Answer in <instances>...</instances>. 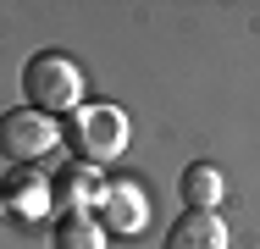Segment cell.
I'll return each mask as SVG.
<instances>
[{
    "label": "cell",
    "instance_id": "cell-1",
    "mask_svg": "<svg viewBox=\"0 0 260 249\" xmlns=\"http://www.w3.org/2000/svg\"><path fill=\"white\" fill-rule=\"evenodd\" d=\"M61 144L72 149L78 166H105V161H116L127 149V116L116 105H105V100L78 105L67 116V128H61Z\"/></svg>",
    "mask_w": 260,
    "mask_h": 249
},
{
    "label": "cell",
    "instance_id": "cell-3",
    "mask_svg": "<svg viewBox=\"0 0 260 249\" xmlns=\"http://www.w3.org/2000/svg\"><path fill=\"white\" fill-rule=\"evenodd\" d=\"M55 144H61L55 116H45V111H28V105L0 111V155H6L11 166H39V161H45Z\"/></svg>",
    "mask_w": 260,
    "mask_h": 249
},
{
    "label": "cell",
    "instance_id": "cell-6",
    "mask_svg": "<svg viewBox=\"0 0 260 249\" xmlns=\"http://www.w3.org/2000/svg\"><path fill=\"white\" fill-rule=\"evenodd\" d=\"M177 194H183L188 210H216V205L227 199V172H221V166H210V161H194V166H183Z\"/></svg>",
    "mask_w": 260,
    "mask_h": 249
},
{
    "label": "cell",
    "instance_id": "cell-5",
    "mask_svg": "<svg viewBox=\"0 0 260 249\" xmlns=\"http://www.w3.org/2000/svg\"><path fill=\"white\" fill-rule=\"evenodd\" d=\"M160 249H227V222L216 210H183Z\"/></svg>",
    "mask_w": 260,
    "mask_h": 249
},
{
    "label": "cell",
    "instance_id": "cell-7",
    "mask_svg": "<svg viewBox=\"0 0 260 249\" xmlns=\"http://www.w3.org/2000/svg\"><path fill=\"white\" fill-rule=\"evenodd\" d=\"M50 249H105V227L89 210H61L50 227Z\"/></svg>",
    "mask_w": 260,
    "mask_h": 249
},
{
    "label": "cell",
    "instance_id": "cell-4",
    "mask_svg": "<svg viewBox=\"0 0 260 249\" xmlns=\"http://www.w3.org/2000/svg\"><path fill=\"white\" fill-rule=\"evenodd\" d=\"M100 227L105 238L116 233V238H139L144 227H150V199H144V183H133V177H111L100 189Z\"/></svg>",
    "mask_w": 260,
    "mask_h": 249
},
{
    "label": "cell",
    "instance_id": "cell-2",
    "mask_svg": "<svg viewBox=\"0 0 260 249\" xmlns=\"http://www.w3.org/2000/svg\"><path fill=\"white\" fill-rule=\"evenodd\" d=\"M22 100H28V111L72 116V111L83 105V72H78L67 55L39 50V55H28V67H22Z\"/></svg>",
    "mask_w": 260,
    "mask_h": 249
},
{
    "label": "cell",
    "instance_id": "cell-8",
    "mask_svg": "<svg viewBox=\"0 0 260 249\" xmlns=\"http://www.w3.org/2000/svg\"><path fill=\"white\" fill-rule=\"evenodd\" d=\"M61 189H67V199H72V210H89V205H94V199H100V166H78V161H72V172H67V177H61Z\"/></svg>",
    "mask_w": 260,
    "mask_h": 249
}]
</instances>
